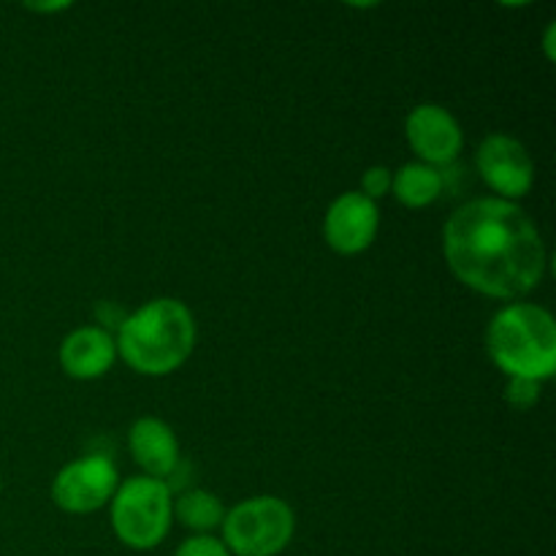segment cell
Returning a JSON list of instances; mask_svg holds the SVG:
<instances>
[{"instance_id":"1","label":"cell","mask_w":556,"mask_h":556,"mask_svg":"<svg viewBox=\"0 0 556 556\" xmlns=\"http://www.w3.org/2000/svg\"><path fill=\"white\" fill-rule=\"evenodd\" d=\"M445 264L459 282L492 299H519L546 277V244L516 201L472 199L443 228Z\"/></svg>"},{"instance_id":"2","label":"cell","mask_w":556,"mask_h":556,"mask_svg":"<svg viewBox=\"0 0 556 556\" xmlns=\"http://www.w3.org/2000/svg\"><path fill=\"white\" fill-rule=\"evenodd\" d=\"M114 345L134 372L161 378L182 367L193 353V313L179 299H152L119 320Z\"/></svg>"},{"instance_id":"3","label":"cell","mask_w":556,"mask_h":556,"mask_svg":"<svg viewBox=\"0 0 556 556\" xmlns=\"http://www.w3.org/2000/svg\"><path fill=\"white\" fill-rule=\"evenodd\" d=\"M492 362L508 378L543 383L556 369V324L538 304L516 302L500 309L486 331Z\"/></svg>"},{"instance_id":"4","label":"cell","mask_w":556,"mask_h":556,"mask_svg":"<svg viewBox=\"0 0 556 556\" xmlns=\"http://www.w3.org/2000/svg\"><path fill=\"white\" fill-rule=\"evenodd\" d=\"M112 530L123 546L152 552L166 541L174 521V497L166 481L134 476L112 497Z\"/></svg>"},{"instance_id":"5","label":"cell","mask_w":556,"mask_h":556,"mask_svg":"<svg viewBox=\"0 0 556 556\" xmlns=\"http://www.w3.org/2000/svg\"><path fill=\"white\" fill-rule=\"evenodd\" d=\"M223 546L231 556H277L296 532V516L280 497H253L226 510Z\"/></svg>"},{"instance_id":"6","label":"cell","mask_w":556,"mask_h":556,"mask_svg":"<svg viewBox=\"0 0 556 556\" xmlns=\"http://www.w3.org/2000/svg\"><path fill=\"white\" fill-rule=\"evenodd\" d=\"M119 486L117 467L109 456L92 454L76 459L58 472L52 483V500L65 514H96L112 503Z\"/></svg>"},{"instance_id":"7","label":"cell","mask_w":556,"mask_h":556,"mask_svg":"<svg viewBox=\"0 0 556 556\" xmlns=\"http://www.w3.org/2000/svg\"><path fill=\"white\" fill-rule=\"evenodd\" d=\"M478 174L497 193V199L516 201L535 185V163L519 139L508 134H492L478 147Z\"/></svg>"},{"instance_id":"8","label":"cell","mask_w":556,"mask_h":556,"mask_svg":"<svg viewBox=\"0 0 556 556\" xmlns=\"http://www.w3.org/2000/svg\"><path fill=\"white\" fill-rule=\"evenodd\" d=\"M405 136L413 152L421 157L418 163H427L432 168L454 163L465 144L462 125L456 123L448 109L438 106V103H421L413 109L405 119Z\"/></svg>"},{"instance_id":"9","label":"cell","mask_w":556,"mask_h":556,"mask_svg":"<svg viewBox=\"0 0 556 556\" xmlns=\"http://www.w3.org/2000/svg\"><path fill=\"white\" fill-rule=\"evenodd\" d=\"M380 228V212L375 201L358 190H348L331 201L324 217V237L340 255H358L375 242Z\"/></svg>"},{"instance_id":"10","label":"cell","mask_w":556,"mask_h":556,"mask_svg":"<svg viewBox=\"0 0 556 556\" xmlns=\"http://www.w3.org/2000/svg\"><path fill=\"white\" fill-rule=\"evenodd\" d=\"M117 358L114 337L101 326H81L60 345V367L74 380H96L112 369Z\"/></svg>"},{"instance_id":"11","label":"cell","mask_w":556,"mask_h":556,"mask_svg":"<svg viewBox=\"0 0 556 556\" xmlns=\"http://www.w3.org/2000/svg\"><path fill=\"white\" fill-rule=\"evenodd\" d=\"M128 448L144 476L166 481L179 465V443L174 429L161 418H139L128 432Z\"/></svg>"},{"instance_id":"12","label":"cell","mask_w":556,"mask_h":556,"mask_svg":"<svg viewBox=\"0 0 556 556\" xmlns=\"http://www.w3.org/2000/svg\"><path fill=\"white\" fill-rule=\"evenodd\" d=\"M443 174L427 163H405L394 172L391 179V193L396 195L407 210H421V206L434 204L443 193Z\"/></svg>"},{"instance_id":"13","label":"cell","mask_w":556,"mask_h":556,"mask_svg":"<svg viewBox=\"0 0 556 556\" xmlns=\"http://www.w3.org/2000/svg\"><path fill=\"white\" fill-rule=\"evenodd\" d=\"M174 519L185 530H193L195 535H210L212 530L223 525L226 508H223V503L212 492L190 489V492L179 494V500H174Z\"/></svg>"},{"instance_id":"14","label":"cell","mask_w":556,"mask_h":556,"mask_svg":"<svg viewBox=\"0 0 556 556\" xmlns=\"http://www.w3.org/2000/svg\"><path fill=\"white\" fill-rule=\"evenodd\" d=\"M505 400L516 407V410H530L541 400V383L525 378H510L508 389H505Z\"/></svg>"},{"instance_id":"15","label":"cell","mask_w":556,"mask_h":556,"mask_svg":"<svg viewBox=\"0 0 556 556\" xmlns=\"http://www.w3.org/2000/svg\"><path fill=\"white\" fill-rule=\"evenodd\" d=\"M391 179H394V172L386 166H372L364 172L362 177V190L358 193L367 195L369 201L378 204V199H383L386 193H391Z\"/></svg>"},{"instance_id":"16","label":"cell","mask_w":556,"mask_h":556,"mask_svg":"<svg viewBox=\"0 0 556 556\" xmlns=\"http://www.w3.org/2000/svg\"><path fill=\"white\" fill-rule=\"evenodd\" d=\"M174 556H231L228 548L223 546L220 538H212V535H193L177 548Z\"/></svg>"},{"instance_id":"17","label":"cell","mask_w":556,"mask_h":556,"mask_svg":"<svg viewBox=\"0 0 556 556\" xmlns=\"http://www.w3.org/2000/svg\"><path fill=\"white\" fill-rule=\"evenodd\" d=\"M554 36H556V25L546 27V38H543V49H546V58L548 60H556V52H554Z\"/></svg>"},{"instance_id":"18","label":"cell","mask_w":556,"mask_h":556,"mask_svg":"<svg viewBox=\"0 0 556 556\" xmlns=\"http://www.w3.org/2000/svg\"><path fill=\"white\" fill-rule=\"evenodd\" d=\"M33 11H60V9H68V3H49V5H27Z\"/></svg>"},{"instance_id":"19","label":"cell","mask_w":556,"mask_h":556,"mask_svg":"<svg viewBox=\"0 0 556 556\" xmlns=\"http://www.w3.org/2000/svg\"><path fill=\"white\" fill-rule=\"evenodd\" d=\"M0 489H3V481H0Z\"/></svg>"}]
</instances>
